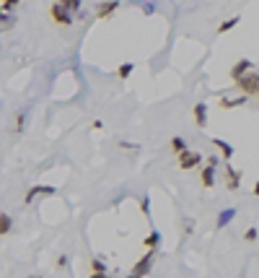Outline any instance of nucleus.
Wrapping results in <instances>:
<instances>
[{"instance_id": "cd10ccee", "label": "nucleus", "mask_w": 259, "mask_h": 278, "mask_svg": "<svg viewBox=\"0 0 259 278\" xmlns=\"http://www.w3.org/2000/svg\"><path fill=\"white\" fill-rule=\"evenodd\" d=\"M88 278H106V276H104V273H91Z\"/></svg>"}, {"instance_id": "c85d7f7f", "label": "nucleus", "mask_w": 259, "mask_h": 278, "mask_svg": "<svg viewBox=\"0 0 259 278\" xmlns=\"http://www.w3.org/2000/svg\"><path fill=\"white\" fill-rule=\"evenodd\" d=\"M254 195H259V182L254 185Z\"/></svg>"}, {"instance_id": "39448f33", "label": "nucleus", "mask_w": 259, "mask_h": 278, "mask_svg": "<svg viewBox=\"0 0 259 278\" xmlns=\"http://www.w3.org/2000/svg\"><path fill=\"white\" fill-rule=\"evenodd\" d=\"M52 192H57L52 187V185H34V187H29V192H26V198H24V203L29 206V203L36 198V195H52Z\"/></svg>"}, {"instance_id": "423d86ee", "label": "nucleus", "mask_w": 259, "mask_h": 278, "mask_svg": "<svg viewBox=\"0 0 259 278\" xmlns=\"http://www.w3.org/2000/svg\"><path fill=\"white\" fill-rule=\"evenodd\" d=\"M249 70H252V60H249V58H241L233 68H231V78H233V81H241Z\"/></svg>"}, {"instance_id": "c756f323", "label": "nucleus", "mask_w": 259, "mask_h": 278, "mask_svg": "<svg viewBox=\"0 0 259 278\" xmlns=\"http://www.w3.org/2000/svg\"><path fill=\"white\" fill-rule=\"evenodd\" d=\"M127 278H140V276H135V273H130V276H127Z\"/></svg>"}, {"instance_id": "f03ea898", "label": "nucleus", "mask_w": 259, "mask_h": 278, "mask_svg": "<svg viewBox=\"0 0 259 278\" xmlns=\"http://www.w3.org/2000/svg\"><path fill=\"white\" fill-rule=\"evenodd\" d=\"M153 263H155V249H145V255H143L140 260L135 263V268H132V273H135V276H140V278H145L148 273H151V268H153Z\"/></svg>"}, {"instance_id": "f3484780", "label": "nucleus", "mask_w": 259, "mask_h": 278, "mask_svg": "<svg viewBox=\"0 0 259 278\" xmlns=\"http://www.w3.org/2000/svg\"><path fill=\"white\" fill-rule=\"evenodd\" d=\"M238 21H241L238 16H233V18H228V21H223V24L218 26V34H226V31H231L233 26H238Z\"/></svg>"}, {"instance_id": "b1692460", "label": "nucleus", "mask_w": 259, "mask_h": 278, "mask_svg": "<svg viewBox=\"0 0 259 278\" xmlns=\"http://www.w3.org/2000/svg\"><path fill=\"white\" fill-rule=\"evenodd\" d=\"M24 123H26V117H24V115H18V117H16V127H18V133L24 130Z\"/></svg>"}, {"instance_id": "5701e85b", "label": "nucleus", "mask_w": 259, "mask_h": 278, "mask_svg": "<svg viewBox=\"0 0 259 278\" xmlns=\"http://www.w3.org/2000/svg\"><path fill=\"white\" fill-rule=\"evenodd\" d=\"M119 148H130V151H140L137 143H130V141H119Z\"/></svg>"}, {"instance_id": "4be33fe9", "label": "nucleus", "mask_w": 259, "mask_h": 278, "mask_svg": "<svg viewBox=\"0 0 259 278\" xmlns=\"http://www.w3.org/2000/svg\"><path fill=\"white\" fill-rule=\"evenodd\" d=\"M140 208H143V213H145V216H151V198H148V195L140 200Z\"/></svg>"}, {"instance_id": "1a4fd4ad", "label": "nucleus", "mask_w": 259, "mask_h": 278, "mask_svg": "<svg viewBox=\"0 0 259 278\" xmlns=\"http://www.w3.org/2000/svg\"><path fill=\"white\" fill-rule=\"evenodd\" d=\"M117 8H119L117 0H106V3H99V5H96V18H109V16H114Z\"/></svg>"}, {"instance_id": "412c9836", "label": "nucleus", "mask_w": 259, "mask_h": 278, "mask_svg": "<svg viewBox=\"0 0 259 278\" xmlns=\"http://www.w3.org/2000/svg\"><path fill=\"white\" fill-rule=\"evenodd\" d=\"M244 239H246V242H257V239H259V231L252 226V229H246V234H244Z\"/></svg>"}, {"instance_id": "dca6fc26", "label": "nucleus", "mask_w": 259, "mask_h": 278, "mask_svg": "<svg viewBox=\"0 0 259 278\" xmlns=\"http://www.w3.org/2000/svg\"><path fill=\"white\" fill-rule=\"evenodd\" d=\"M244 101H246V96L241 94V96H236V99H226V96H223V99H218V104L223 107V109H233V107H241Z\"/></svg>"}, {"instance_id": "4468645a", "label": "nucleus", "mask_w": 259, "mask_h": 278, "mask_svg": "<svg viewBox=\"0 0 259 278\" xmlns=\"http://www.w3.org/2000/svg\"><path fill=\"white\" fill-rule=\"evenodd\" d=\"M169 146H171V151L177 154V156H181L184 151H187V141H184L181 135H174L171 141H169Z\"/></svg>"}, {"instance_id": "0eeeda50", "label": "nucleus", "mask_w": 259, "mask_h": 278, "mask_svg": "<svg viewBox=\"0 0 259 278\" xmlns=\"http://www.w3.org/2000/svg\"><path fill=\"white\" fill-rule=\"evenodd\" d=\"M226 185H228V190H238V187H241V172L233 169L231 164H226Z\"/></svg>"}, {"instance_id": "aec40b11", "label": "nucleus", "mask_w": 259, "mask_h": 278, "mask_svg": "<svg viewBox=\"0 0 259 278\" xmlns=\"http://www.w3.org/2000/svg\"><path fill=\"white\" fill-rule=\"evenodd\" d=\"M16 3H21V0H0V8H3V13H11Z\"/></svg>"}, {"instance_id": "7c9ffc66", "label": "nucleus", "mask_w": 259, "mask_h": 278, "mask_svg": "<svg viewBox=\"0 0 259 278\" xmlns=\"http://www.w3.org/2000/svg\"><path fill=\"white\" fill-rule=\"evenodd\" d=\"M29 278H42V276H29Z\"/></svg>"}, {"instance_id": "6e6552de", "label": "nucleus", "mask_w": 259, "mask_h": 278, "mask_svg": "<svg viewBox=\"0 0 259 278\" xmlns=\"http://www.w3.org/2000/svg\"><path fill=\"white\" fill-rule=\"evenodd\" d=\"M192 115H194V125H197V127H207V104L197 101L194 109H192Z\"/></svg>"}, {"instance_id": "393cba45", "label": "nucleus", "mask_w": 259, "mask_h": 278, "mask_svg": "<svg viewBox=\"0 0 259 278\" xmlns=\"http://www.w3.org/2000/svg\"><path fill=\"white\" fill-rule=\"evenodd\" d=\"M57 3H60L62 8H68V11H73V0H57Z\"/></svg>"}, {"instance_id": "a211bd4d", "label": "nucleus", "mask_w": 259, "mask_h": 278, "mask_svg": "<svg viewBox=\"0 0 259 278\" xmlns=\"http://www.w3.org/2000/svg\"><path fill=\"white\" fill-rule=\"evenodd\" d=\"M132 70H135L132 62H122V65L117 68V76H119V78H130V76H132Z\"/></svg>"}, {"instance_id": "7ed1b4c3", "label": "nucleus", "mask_w": 259, "mask_h": 278, "mask_svg": "<svg viewBox=\"0 0 259 278\" xmlns=\"http://www.w3.org/2000/svg\"><path fill=\"white\" fill-rule=\"evenodd\" d=\"M177 161H179V166H181L184 172H189V169H194V166L202 164V154H197V151H184L181 156H177Z\"/></svg>"}, {"instance_id": "20e7f679", "label": "nucleus", "mask_w": 259, "mask_h": 278, "mask_svg": "<svg viewBox=\"0 0 259 278\" xmlns=\"http://www.w3.org/2000/svg\"><path fill=\"white\" fill-rule=\"evenodd\" d=\"M50 16H52V21L60 24V26H70V24H73L70 11H68V8H62L60 3H54V5L50 8Z\"/></svg>"}, {"instance_id": "9d476101", "label": "nucleus", "mask_w": 259, "mask_h": 278, "mask_svg": "<svg viewBox=\"0 0 259 278\" xmlns=\"http://www.w3.org/2000/svg\"><path fill=\"white\" fill-rule=\"evenodd\" d=\"M212 146L218 148V151H220V156H223L226 161H231V156H233V146H231V143H226L223 138H212Z\"/></svg>"}, {"instance_id": "2eb2a0df", "label": "nucleus", "mask_w": 259, "mask_h": 278, "mask_svg": "<svg viewBox=\"0 0 259 278\" xmlns=\"http://www.w3.org/2000/svg\"><path fill=\"white\" fill-rule=\"evenodd\" d=\"M13 229V216H8V213H0V237L11 234Z\"/></svg>"}, {"instance_id": "bb28decb", "label": "nucleus", "mask_w": 259, "mask_h": 278, "mask_svg": "<svg viewBox=\"0 0 259 278\" xmlns=\"http://www.w3.org/2000/svg\"><path fill=\"white\" fill-rule=\"evenodd\" d=\"M207 166H218V156H207Z\"/></svg>"}, {"instance_id": "f257e3e1", "label": "nucleus", "mask_w": 259, "mask_h": 278, "mask_svg": "<svg viewBox=\"0 0 259 278\" xmlns=\"http://www.w3.org/2000/svg\"><path fill=\"white\" fill-rule=\"evenodd\" d=\"M236 89L244 91V96H259V73L249 70L241 81H236Z\"/></svg>"}, {"instance_id": "ddd939ff", "label": "nucleus", "mask_w": 259, "mask_h": 278, "mask_svg": "<svg viewBox=\"0 0 259 278\" xmlns=\"http://www.w3.org/2000/svg\"><path fill=\"white\" fill-rule=\"evenodd\" d=\"M158 245H161V231H158V229H153L151 234H148V237L143 239V247H145V249H155Z\"/></svg>"}, {"instance_id": "6ab92c4d", "label": "nucleus", "mask_w": 259, "mask_h": 278, "mask_svg": "<svg viewBox=\"0 0 259 278\" xmlns=\"http://www.w3.org/2000/svg\"><path fill=\"white\" fill-rule=\"evenodd\" d=\"M91 271H94V273H104V276H106V263L101 260V257H94V260H91Z\"/></svg>"}, {"instance_id": "9b49d317", "label": "nucleus", "mask_w": 259, "mask_h": 278, "mask_svg": "<svg viewBox=\"0 0 259 278\" xmlns=\"http://www.w3.org/2000/svg\"><path fill=\"white\" fill-rule=\"evenodd\" d=\"M236 216V208H223L218 213V221H215V229H226V224H231Z\"/></svg>"}, {"instance_id": "a878e982", "label": "nucleus", "mask_w": 259, "mask_h": 278, "mask_svg": "<svg viewBox=\"0 0 259 278\" xmlns=\"http://www.w3.org/2000/svg\"><path fill=\"white\" fill-rule=\"evenodd\" d=\"M54 265H57V268H65V265H68V257H65V255L57 257V263H54Z\"/></svg>"}, {"instance_id": "f8f14e48", "label": "nucleus", "mask_w": 259, "mask_h": 278, "mask_svg": "<svg viewBox=\"0 0 259 278\" xmlns=\"http://www.w3.org/2000/svg\"><path fill=\"white\" fill-rule=\"evenodd\" d=\"M200 182L205 185V187H212V185H215V166H202Z\"/></svg>"}]
</instances>
